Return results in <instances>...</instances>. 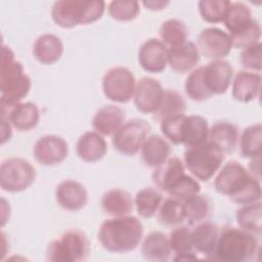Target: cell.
<instances>
[{
    "instance_id": "obj_1",
    "label": "cell",
    "mask_w": 262,
    "mask_h": 262,
    "mask_svg": "<svg viewBox=\"0 0 262 262\" xmlns=\"http://www.w3.org/2000/svg\"><path fill=\"white\" fill-rule=\"evenodd\" d=\"M214 187L238 205L256 203L261 199L260 180L235 161H229L221 168L214 180Z\"/></svg>"
},
{
    "instance_id": "obj_2",
    "label": "cell",
    "mask_w": 262,
    "mask_h": 262,
    "mask_svg": "<svg viewBox=\"0 0 262 262\" xmlns=\"http://www.w3.org/2000/svg\"><path fill=\"white\" fill-rule=\"evenodd\" d=\"M143 237V225L137 217L126 215L104 220L98 230L101 247L111 253L134 251Z\"/></svg>"
},
{
    "instance_id": "obj_3",
    "label": "cell",
    "mask_w": 262,
    "mask_h": 262,
    "mask_svg": "<svg viewBox=\"0 0 262 262\" xmlns=\"http://www.w3.org/2000/svg\"><path fill=\"white\" fill-rule=\"evenodd\" d=\"M31 79L26 75L23 64L15 60L10 47L3 45L1 48L0 70V106L10 108L21 102L30 92Z\"/></svg>"
},
{
    "instance_id": "obj_4",
    "label": "cell",
    "mask_w": 262,
    "mask_h": 262,
    "mask_svg": "<svg viewBox=\"0 0 262 262\" xmlns=\"http://www.w3.org/2000/svg\"><path fill=\"white\" fill-rule=\"evenodd\" d=\"M259 252V242L254 233L242 228L228 227L219 232L212 259L222 262H248Z\"/></svg>"
},
{
    "instance_id": "obj_5",
    "label": "cell",
    "mask_w": 262,
    "mask_h": 262,
    "mask_svg": "<svg viewBox=\"0 0 262 262\" xmlns=\"http://www.w3.org/2000/svg\"><path fill=\"white\" fill-rule=\"evenodd\" d=\"M104 10L105 2L100 0H60L53 3L51 17L58 27L71 29L98 20Z\"/></svg>"
},
{
    "instance_id": "obj_6",
    "label": "cell",
    "mask_w": 262,
    "mask_h": 262,
    "mask_svg": "<svg viewBox=\"0 0 262 262\" xmlns=\"http://www.w3.org/2000/svg\"><path fill=\"white\" fill-rule=\"evenodd\" d=\"M184 166L196 180L209 181L224 161L222 150L209 139L204 143L186 148L183 155Z\"/></svg>"
},
{
    "instance_id": "obj_7",
    "label": "cell",
    "mask_w": 262,
    "mask_h": 262,
    "mask_svg": "<svg viewBox=\"0 0 262 262\" xmlns=\"http://www.w3.org/2000/svg\"><path fill=\"white\" fill-rule=\"evenodd\" d=\"M90 254L87 235L79 229H70L52 241L46 251V260L50 262L86 261Z\"/></svg>"
},
{
    "instance_id": "obj_8",
    "label": "cell",
    "mask_w": 262,
    "mask_h": 262,
    "mask_svg": "<svg viewBox=\"0 0 262 262\" xmlns=\"http://www.w3.org/2000/svg\"><path fill=\"white\" fill-rule=\"evenodd\" d=\"M35 179V168L23 158H9L1 164L0 186L5 191H24L34 183Z\"/></svg>"
},
{
    "instance_id": "obj_9",
    "label": "cell",
    "mask_w": 262,
    "mask_h": 262,
    "mask_svg": "<svg viewBox=\"0 0 262 262\" xmlns=\"http://www.w3.org/2000/svg\"><path fill=\"white\" fill-rule=\"evenodd\" d=\"M150 125L139 118L125 122L113 135L112 143L116 150L124 156L136 155L150 133Z\"/></svg>"
},
{
    "instance_id": "obj_10",
    "label": "cell",
    "mask_w": 262,
    "mask_h": 262,
    "mask_svg": "<svg viewBox=\"0 0 262 262\" xmlns=\"http://www.w3.org/2000/svg\"><path fill=\"white\" fill-rule=\"evenodd\" d=\"M136 80L133 73L124 67L110 69L102 78V91L111 101L127 103L133 98Z\"/></svg>"
},
{
    "instance_id": "obj_11",
    "label": "cell",
    "mask_w": 262,
    "mask_h": 262,
    "mask_svg": "<svg viewBox=\"0 0 262 262\" xmlns=\"http://www.w3.org/2000/svg\"><path fill=\"white\" fill-rule=\"evenodd\" d=\"M196 47L206 58L217 60L226 57L232 48L231 37L219 28H206L201 31Z\"/></svg>"
},
{
    "instance_id": "obj_12",
    "label": "cell",
    "mask_w": 262,
    "mask_h": 262,
    "mask_svg": "<svg viewBox=\"0 0 262 262\" xmlns=\"http://www.w3.org/2000/svg\"><path fill=\"white\" fill-rule=\"evenodd\" d=\"M69 154L68 142L60 136L48 134L40 137L33 148L35 160L43 166L62 163Z\"/></svg>"
},
{
    "instance_id": "obj_13",
    "label": "cell",
    "mask_w": 262,
    "mask_h": 262,
    "mask_svg": "<svg viewBox=\"0 0 262 262\" xmlns=\"http://www.w3.org/2000/svg\"><path fill=\"white\" fill-rule=\"evenodd\" d=\"M203 79L212 95L224 94L232 82L233 69L227 60H212L203 66Z\"/></svg>"
},
{
    "instance_id": "obj_14",
    "label": "cell",
    "mask_w": 262,
    "mask_h": 262,
    "mask_svg": "<svg viewBox=\"0 0 262 262\" xmlns=\"http://www.w3.org/2000/svg\"><path fill=\"white\" fill-rule=\"evenodd\" d=\"M164 89L161 83L150 77H144L136 83L133 99L136 108L143 114H154L160 105Z\"/></svg>"
},
{
    "instance_id": "obj_15",
    "label": "cell",
    "mask_w": 262,
    "mask_h": 262,
    "mask_svg": "<svg viewBox=\"0 0 262 262\" xmlns=\"http://www.w3.org/2000/svg\"><path fill=\"white\" fill-rule=\"evenodd\" d=\"M138 62L145 72L162 73L168 64V47L159 39L146 40L139 48Z\"/></svg>"
},
{
    "instance_id": "obj_16",
    "label": "cell",
    "mask_w": 262,
    "mask_h": 262,
    "mask_svg": "<svg viewBox=\"0 0 262 262\" xmlns=\"http://www.w3.org/2000/svg\"><path fill=\"white\" fill-rule=\"evenodd\" d=\"M55 199L63 210L76 212L87 205L88 192L82 183L73 179H66L56 186Z\"/></svg>"
},
{
    "instance_id": "obj_17",
    "label": "cell",
    "mask_w": 262,
    "mask_h": 262,
    "mask_svg": "<svg viewBox=\"0 0 262 262\" xmlns=\"http://www.w3.org/2000/svg\"><path fill=\"white\" fill-rule=\"evenodd\" d=\"M1 117L7 119L16 130L30 131L38 125L40 112L33 102H19L10 108H1Z\"/></svg>"
},
{
    "instance_id": "obj_18",
    "label": "cell",
    "mask_w": 262,
    "mask_h": 262,
    "mask_svg": "<svg viewBox=\"0 0 262 262\" xmlns=\"http://www.w3.org/2000/svg\"><path fill=\"white\" fill-rule=\"evenodd\" d=\"M201 53L193 42L186 41L184 44L168 48V64L179 74H184L196 67L200 62Z\"/></svg>"
},
{
    "instance_id": "obj_19",
    "label": "cell",
    "mask_w": 262,
    "mask_h": 262,
    "mask_svg": "<svg viewBox=\"0 0 262 262\" xmlns=\"http://www.w3.org/2000/svg\"><path fill=\"white\" fill-rule=\"evenodd\" d=\"M107 151V143L103 136L96 131H87L83 133L77 143V156L87 163L100 161Z\"/></svg>"
},
{
    "instance_id": "obj_20",
    "label": "cell",
    "mask_w": 262,
    "mask_h": 262,
    "mask_svg": "<svg viewBox=\"0 0 262 262\" xmlns=\"http://www.w3.org/2000/svg\"><path fill=\"white\" fill-rule=\"evenodd\" d=\"M125 123V112L118 105L100 107L92 120L93 129L102 136H113Z\"/></svg>"
},
{
    "instance_id": "obj_21",
    "label": "cell",
    "mask_w": 262,
    "mask_h": 262,
    "mask_svg": "<svg viewBox=\"0 0 262 262\" xmlns=\"http://www.w3.org/2000/svg\"><path fill=\"white\" fill-rule=\"evenodd\" d=\"M232 97L241 102H250L258 98L261 89L259 73L241 71L232 80Z\"/></svg>"
},
{
    "instance_id": "obj_22",
    "label": "cell",
    "mask_w": 262,
    "mask_h": 262,
    "mask_svg": "<svg viewBox=\"0 0 262 262\" xmlns=\"http://www.w3.org/2000/svg\"><path fill=\"white\" fill-rule=\"evenodd\" d=\"M184 174V163L177 157H169L164 164L155 169L151 178L157 188L168 193Z\"/></svg>"
},
{
    "instance_id": "obj_23",
    "label": "cell",
    "mask_w": 262,
    "mask_h": 262,
    "mask_svg": "<svg viewBox=\"0 0 262 262\" xmlns=\"http://www.w3.org/2000/svg\"><path fill=\"white\" fill-rule=\"evenodd\" d=\"M63 53V44L59 37L46 33L39 36L33 45L34 57L43 64H52L60 59Z\"/></svg>"
},
{
    "instance_id": "obj_24",
    "label": "cell",
    "mask_w": 262,
    "mask_h": 262,
    "mask_svg": "<svg viewBox=\"0 0 262 262\" xmlns=\"http://www.w3.org/2000/svg\"><path fill=\"white\" fill-rule=\"evenodd\" d=\"M103 212L112 217L129 215L133 211L134 200L129 191L122 188H113L103 193L101 198Z\"/></svg>"
},
{
    "instance_id": "obj_25",
    "label": "cell",
    "mask_w": 262,
    "mask_h": 262,
    "mask_svg": "<svg viewBox=\"0 0 262 262\" xmlns=\"http://www.w3.org/2000/svg\"><path fill=\"white\" fill-rule=\"evenodd\" d=\"M172 254L169 237L162 231H152L147 234L141 244V255L147 261L164 262Z\"/></svg>"
},
{
    "instance_id": "obj_26",
    "label": "cell",
    "mask_w": 262,
    "mask_h": 262,
    "mask_svg": "<svg viewBox=\"0 0 262 262\" xmlns=\"http://www.w3.org/2000/svg\"><path fill=\"white\" fill-rule=\"evenodd\" d=\"M209 124L208 121L199 115L185 116L182 132L181 144L186 148L200 145L208 140Z\"/></svg>"
},
{
    "instance_id": "obj_27",
    "label": "cell",
    "mask_w": 262,
    "mask_h": 262,
    "mask_svg": "<svg viewBox=\"0 0 262 262\" xmlns=\"http://www.w3.org/2000/svg\"><path fill=\"white\" fill-rule=\"evenodd\" d=\"M208 139L219 147L224 155L231 154L239 140L238 128L229 122H217L209 128Z\"/></svg>"
},
{
    "instance_id": "obj_28",
    "label": "cell",
    "mask_w": 262,
    "mask_h": 262,
    "mask_svg": "<svg viewBox=\"0 0 262 262\" xmlns=\"http://www.w3.org/2000/svg\"><path fill=\"white\" fill-rule=\"evenodd\" d=\"M219 228L212 222L203 221L191 230L193 250L211 258L219 236Z\"/></svg>"
},
{
    "instance_id": "obj_29",
    "label": "cell",
    "mask_w": 262,
    "mask_h": 262,
    "mask_svg": "<svg viewBox=\"0 0 262 262\" xmlns=\"http://www.w3.org/2000/svg\"><path fill=\"white\" fill-rule=\"evenodd\" d=\"M141 159L150 168H157L164 164L170 156V145L168 141L159 135L148 136L141 148Z\"/></svg>"
},
{
    "instance_id": "obj_30",
    "label": "cell",
    "mask_w": 262,
    "mask_h": 262,
    "mask_svg": "<svg viewBox=\"0 0 262 262\" xmlns=\"http://www.w3.org/2000/svg\"><path fill=\"white\" fill-rule=\"evenodd\" d=\"M172 252L175 253L174 261H193L198 256L193 252L191 230L186 226H176L169 235Z\"/></svg>"
},
{
    "instance_id": "obj_31",
    "label": "cell",
    "mask_w": 262,
    "mask_h": 262,
    "mask_svg": "<svg viewBox=\"0 0 262 262\" xmlns=\"http://www.w3.org/2000/svg\"><path fill=\"white\" fill-rule=\"evenodd\" d=\"M255 18L250 7L241 1L231 2L224 17V26L230 36L236 35L248 28Z\"/></svg>"
},
{
    "instance_id": "obj_32",
    "label": "cell",
    "mask_w": 262,
    "mask_h": 262,
    "mask_svg": "<svg viewBox=\"0 0 262 262\" xmlns=\"http://www.w3.org/2000/svg\"><path fill=\"white\" fill-rule=\"evenodd\" d=\"M186 110V102L183 96L176 90H164L161 102L157 111L152 114L156 121H163L165 119L184 114Z\"/></svg>"
},
{
    "instance_id": "obj_33",
    "label": "cell",
    "mask_w": 262,
    "mask_h": 262,
    "mask_svg": "<svg viewBox=\"0 0 262 262\" xmlns=\"http://www.w3.org/2000/svg\"><path fill=\"white\" fill-rule=\"evenodd\" d=\"M162 202V193L152 187L140 189L134 198V206L138 215L145 219L151 218L157 214Z\"/></svg>"
},
{
    "instance_id": "obj_34",
    "label": "cell",
    "mask_w": 262,
    "mask_h": 262,
    "mask_svg": "<svg viewBox=\"0 0 262 262\" xmlns=\"http://www.w3.org/2000/svg\"><path fill=\"white\" fill-rule=\"evenodd\" d=\"M157 218L160 224L167 227L180 225L185 221L183 202L172 196L163 200L157 212Z\"/></svg>"
},
{
    "instance_id": "obj_35",
    "label": "cell",
    "mask_w": 262,
    "mask_h": 262,
    "mask_svg": "<svg viewBox=\"0 0 262 262\" xmlns=\"http://www.w3.org/2000/svg\"><path fill=\"white\" fill-rule=\"evenodd\" d=\"M159 34L161 41L168 48H173L180 46L187 41L188 29L183 21L171 18L161 25Z\"/></svg>"
},
{
    "instance_id": "obj_36",
    "label": "cell",
    "mask_w": 262,
    "mask_h": 262,
    "mask_svg": "<svg viewBox=\"0 0 262 262\" xmlns=\"http://www.w3.org/2000/svg\"><path fill=\"white\" fill-rule=\"evenodd\" d=\"M241 154L244 158H259L262 152V126L260 123L247 127L239 138Z\"/></svg>"
},
{
    "instance_id": "obj_37",
    "label": "cell",
    "mask_w": 262,
    "mask_h": 262,
    "mask_svg": "<svg viewBox=\"0 0 262 262\" xmlns=\"http://www.w3.org/2000/svg\"><path fill=\"white\" fill-rule=\"evenodd\" d=\"M235 219L239 228L252 233H261L262 205L259 202L243 205L236 213Z\"/></svg>"
},
{
    "instance_id": "obj_38",
    "label": "cell",
    "mask_w": 262,
    "mask_h": 262,
    "mask_svg": "<svg viewBox=\"0 0 262 262\" xmlns=\"http://www.w3.org/2000/svg\"><path fill=\"white\" fill-rule=\"evenodd\" d=\"M185 221L189 225H195L205 221L211 212V204L206 195L194 194L183 201Z\"/></svg>"
},
{
    "instance_id": "obj_39",
    "label": "cell",
    "mask_w": 262,
    "mask_h": 262,
    "mask_svg": "<svg viewBox=\"0 0 262 262\" xmlns=\"http://www.w3.org/2000/svg\"><path fill=\"white\" fill-rule=\"evenodd\" d=\"M184 90L188 98L193 101H205L212 96L203 79V67L192 70L187 76Z\"/></svg>"
},
{
    "instance_id": "obj_40",
    "label": "cell",
    "mask_w": 262,
    "mask_h": 262,
    "mask_svg": "<svg viewBox=\"0 0 262 262\" xmlns=\"http://www.w3.org/2000/svg\"><path fill=\"white\" fill-rule=\"evenodd\" d=\"M231 1L228 0H202L199 2V11L202 18L210 24L224 20Z\"/></svg>"
},
{
    "instance_id": "obj_41",
    "label": "cell",
    "mask_w": 262,
    "mask_h": 262,
    "mask_svg": "<svg viewBox=\"0 0 262 262\" xmlns=\"http://www.w3.org/2000/svg\"><path fill=\"white\" fill-rule=\"evenodd\" d=\"M108 14L112 18L119 21H130L137 17L140 12V4L138 1H111L107 6Z\"/></svg>"
},
{
    "instance_id": "obj_42",
    "label": "cell",
    "mask_w": 262,
    "mask_h": 262,
    "mask_svg": "<svg viewBox=\"0 0 262 262\" xmlns=\"http://www.w3.org/2000/svg\"><path fill=\"white\" fill-rule=\"evenodd\" d=\"M201 184L200 182L191 175L184 174L177 183L169 190L168 194L172 198H175L180 201H185L188 198L200 193Z\"/></svg>"
},
{
    "instance_id": "obj_43",
    "label": "cell",
    "mask_w": 262,
    "mask_h": 262,
    "mask_svg": "<svg viewBox=\"0 0 262 262\" xmlns=\"http://www.w3.org/2000/svg\"><path fill=\"white\" fill-rule=\"evenodd\" d=\"M232 41V47L244 49L260 42L261 38V27L259 23L254 19L252 24L241 33L230 36Z\"/></svg>"
},
{
    "instance_id": "obj_44",
    "label": "cell",
    "mask_w": 262,
    "mask_h": 262,
    "mask_svg": "<svg viewBox=\"0 0 262 262\" xmlns=\"http://www.w3.org/2000/svg\"><path fill=\"white\" fill-rule=\"evenodd\" d=\"M185 119V115H178L161 121V131L164 134L165 138L168 139L173 144H181V132L182 125Z\"/></svg>"
},
{
    "instance_id": "obj_45",
    "label": "cell",
    "mask_w": 262,
    "mask_h": 262,
    "mask_svg": "<svg viewBox=\"0 0 262 262\" xmlns=\"http://www.w3.org/2000/svg\"><path fill=\"white\" fill-rule=\"evenodd\" d=\"M239 62L249 72L259 73L262 68L261 43L258 42L252 46L244 48L239 54Z\"/></svg>"
},
{
    "instance_id": "obj_46",
    "label": "cell",
    "mask_w": 262,
    "mask_h": 262,
    "mask_svg": "<svg viewBox=\"0 0 262 262\" xmlns=\"http://www.w3.org/2000/svg\"><path fill=\"white\" fill-rule=\"evenodd\" d=\"M1 143L3 144L9 140L12 135V126L10 122L3 117H1Z\"/></svg>"
},
{
    "instance_id": "obj_47",
    "label": "cell",
    "mask_w": 262,
    "mask_h": 262,
    "mask_svg": "<svg viewBox=\"0 0 262 262\" xmlns=\"http://www.w3.org/2000/svg\"><path fill=\"white\" fill-rule=\"evenodd\" d=\"M169 1H161V0H147V1H143L142 4L145 6L146 9L148 10H162L164 9L166 6L169 5Z\"/></svg>"
}]
</instances>
